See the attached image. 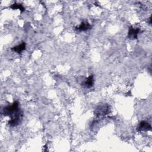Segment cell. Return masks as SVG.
Wrapping results in <instances>:
<instances>
[{
    "label": "cell",
    "instance_id": "obj_1",
    "mask_svg": "<svg viewBox=\"0 0 152 152\" xmlns=\"http://www.w3.org/2000/svg\"><path fill=\"white\" fill-rule=\"evenodd\" d=\"M20 108H19V103L18 102H14L11 105L7 106L6 107L4 110V115H10L12 117L15 113L20 111Z\"/></svg>",
    "mask_w": 152,
    "mask_h": 152
},
{
    "label": "cell",
    "instance_id": "obj_2",
    "mask_svg": "<svg viewBox=\"0 0 152 152\" xmlns=\"http://www.w3.org/2000/svg\"><path fill=\"white\" fill-rule=\"evenodd\" d=\"M139 32H140L139 28H134L132 26H131L128 32V37L129 39L132 40L136 39H137Z\"/></svg>",
    "mask_w": 152,
    "mask_h": 152
},
{
    "label": "cell",
    "instance_id": "obj_3",
    "mask_svg": "<svg viewBox=\"0 0 152 152\" xmlns=\"http://www.w3.org/2000/svg\"><path fill=\"white\" fill-rule=\"evenodd\" d=\"M151 129V127L150 124L145 121H141L139 126L137 127V131H148Z\"/></svg>",
    "mask_w": 152,
    "mask_h": 152
},
{
    "label": "cell",
    "instance_id": "obj_4",
    "mask_svg": "<svg viewBox=\"0 0 152 152\" xmlns=\"http://www.w3.org/2000/svg\"><path fill=\"white\" fill-rule=\"evenodd\" d=\"M93 84H94V77L93 75H91L89 76V77H87V79L83 82L82 85L83 87L86 88L90 89L93 87Z\"/></svg>",
    "mask_w": 152,
    "mask_h": 152
},
{
    "label": "cell",
    "instance_id": "obj_5",
    "mask_svg": "<svg viewBox=\"0 0 152 152\" xmlns=\"http://www.w3.org/2000/svg\"><path fill=\"white\" fill-rule=\"evenodd\" d=\"M91 26L89 23H87V22H84L82 23V24L79 27H76L75 30L79 32H84L91 29Z\"/></svg>",
    "mask_w": 152,
    "mask_h": 152
},
{
    "label": "cell",
    "instance_id": "obj_6",
    "mask_svg": "<svg viewBox=\"0 0 152 152\" xmlns=\"http://www.w3.org/2000/svg\"><path fill=\"white\" fill-rule=\"evenodd\" d=\"M25 49H26V44L25 42H23L20 45H17L16 46H14V47L12 48L11 50L14 51V52H17V53H20L22 51L25 50Z\"/></svg>",
    "mask_w": 152,
    "mask_h": 152
},
{
    "label": "cell",
    "instance_id": "obj_7",
    "mask_svg": "<svg viewBox=\"0 0 152 152\" xmlns=\"http://www.w3.org/2000/svg\"><path fill=\"white\" fill-rule=\"evenodd\" d=\"M97 115H104L105 113L108 112V109H106V108L104 106H102L101 108H99V109H97Z\"/></svg>",
    "mask_w": 152,
    "mask_h": 152
},
{
    "label": "cell",
    "instance_id": "obj_8",
    "mask_svg": "<svg viewBox=\"0 0 152 152\" xmlns=\"http://www.w3.org/2000/svg\"><path fill=\"white\" fill-rule=\"evenodd\" d=\"M10 8H11L13 9V10L19 9L22 12H23V11H25V8L23 7V6L21 5V4H13V5L10 7Z\"/></svg>",
    "mask_w": 152,
    "mask_h": 152
}]
</instances>
